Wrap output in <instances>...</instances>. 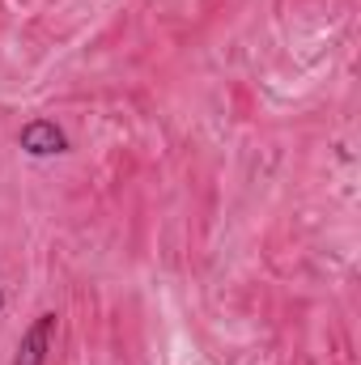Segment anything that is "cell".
<instances>
[{
	"instance_id": "obj_1",
	"label": "cell",
	"mask_w": 361,
	"mask_h": 365,
	"mask_svg": "<svg viewBox=\"0 0 361 365\" xmlns=\"http://www.w3.org/2000/svg\"><path fill=\"white\" fill-rule=\"evenodd\" d=\"M51 340H56V314H51V310H43V314L26 327V336H21V344H17L13 365H47Z\"/></svg>"
},
{
	"instance_id": "obj_2",
	"label": "cell",
	"mask_w": 361,
	"mask_h": 365,
	"mask_svg": "<svg viewBox=\"0 0 361 365\" xmlns=\"http://www.w3.org/2000/svg\"><path fill=\"white\" fill-rule=\"evenodd\" d=\"M21 149L30 158H51V153H64L68 149V136L51 123V119H34L21 128Z\"/></svg>"
},
{
	"instance_id": "obj_3",
	"label": "cell",
	"mask_w": 361,
	"mask_h": 365,
	"mask_svg": "<svg viewBox=\"0 0 361 365\" xmlns=\"http://www.w3.org/2000/svg\"><path fill=\"white\" fill-rule=\"evenodd\" d=\"M0 310H4V293H0Z\"/></svg>"
}]
</instances>
